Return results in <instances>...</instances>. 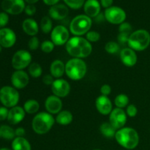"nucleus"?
<instances>
[{"label": "nucleus", "instance_id": "20e7f679", "mask_svg": "<svg viewBox=\"0 0 150 150\" xmlns=\"http://www.w3.org/2000/svg\"><path fill=\"white\" fill-rule=\"evenodd\" d=\"M86 73L87 66L82 59H70L65 64V73L71 80H81L86 76Z\"/></svg>", "mask_w": 150, "mask_h": 150}, {"label": "nucleus", "instance_id": "58836bf2", "mask_svg": "<svg viewBox=\"0 0 150 150\" xmlns=\"http://www.w3.org/2000/svg\"><path fill=\"white\" fill-rule=\"evenodd\" d=\"M126 114L130 117H136L138 114V108L133 104L128 105L127 106V109H126Z\"/></svg>", "mask_w": 150, "mask_h": 150}, {"label": "nucleus", "instance_id": "39448f33", "mask_svg": "<svg viewBox=\"0 0 150 150\" xmlns=\"http://www.w3.org/2000/svg\"><path fill=\"white\" fill-rule=\"evenodd\" d=\"M127 45L135 51L146 50L150 45V34L146 29H138L129 36Z\"/></svg>", "mask_w": 150, "mask_h": 150}, {"label": "nucleus", "instance_id": "393cba45", "mask_svg": "<svg viewBox=\"0 0 150 150\" xmlns=\"http://www.w3.org/2000/svg\"><path fill=\"white\" fill-rule=\"evenodd\" d=\"M73 114L67 110L61 111L55 119V121L61 125H68L73 121Z\"/></svg>", "mask_w": 150, "mask_h": 150}, {"label": "nucleus", "instance_id": "864d4df0", "mask_svg": "<svg viewBox=\"0 0 150 150\" xmlns=\"http://www.w3.org/2000/svg\"><path fill=\"white\" fill-rule=\"evenodd\" d=\"M94 150H101V149H94Z\"/></svg>", "mask_w": 150, "mask_h": 150}, {"label": "nucleus", "instance_id": "bb28decb", "mask_svg": "<svg viewBox=\"0 0 150 150\" xmlns=\"http://www.w3.org/2000/svg\"><path fill=\"white\" fill-rule=\"evenodd\" d=\"M16 138L15 130L10 126L3 125L0 126V139L13 140Z\"/></svg>", "mask_w": 150, "mask_h": 150}, {"label": "nucleus", "instance_id": "f257e3e1", "mask_svg": "<svg viewBox=\"0 0 150 150\" xmlns=\"http://www.w3.org/2000/svg\"><path fill=\"white\" fill-rule=\"evenodd\" d=\"M67 54L74 58H86L92 51V46L86 38L81 36H74L70 38L65 44Z\"/></svg>", "mask_w": 150, "mask_h": 150}, {"label": "nucleus", "instance_id": "7ed1b4c3", "mask_svg": "<svg viewBox=\"0 0 150 150\" xmlns=\"http://www.w3.org/2000/svg\"><path fill=\"white\" fill-rule=\"evenodd\" d=\"M55 123V119L52 114L48 112L38 113L32 119V127L35 133L38 135H43L51 130Z\"/></svg>", "mask_w": 150, "mask_h": 150}, {"label": "nucleus", "instance_id": "6ab92c4d", "mask_svg": "<svg viewBox=\"0 0 150 150\" xmlns=\"http://www.w3.org/2000/svg\"><path fill=\"white\" fill-rule=\"evenodd\" d=\"M95 106L100 114L103 115H108L112 111V103L108 97L100 95L95 100Z\"/></svg>", "mask_w": 150, "mask_h": 150}, {"label": "nucleus", "instance_id": "4468645a", "mask_svg": "<svg viewBox=\"0 0 150 150\" xmlns=\"http://www.w3.org/2000/svg\"><path fill=\"white\" fill-rule=\"evenodd\" d=\"M51 91L53 94L59 98H64L67 96L70 92V85L68 81L63 79H57L54 80L51 85Z\"/></svg>", "mask_w": 150, "mask_h": 150}, {"label": "nucleus", "instance_id": "a878e982", "mask_svg": "<svg viewBox=\"0 0 150 150\" xmlns=\"http://www.w3.org/2000/svg\"><path fill=\"white\" fill-rule=\"evenodd\" d=\"M117 129L114 128L112 125L108 122H103L100 126V131L101 134L105 138L111 139L115 137V134L117 133Z\"/></svg>", "mask_w": 150, "mask_h": 150}, {"label": "nucleus", "instance_id": "79ce46f5", "mask_svg": "<svg viewBox=\"0 0 150 150\" xmlns=\"http://www.w3.org/2000/svg\"><path fill=\"white\" fill-rule=\"evenodd\" d=\"M9 110L7 107L0 106V121H4L7 120Z\"/></svg>", "mask_w": 150, "mask_h": 150}, {"label": "nucleus", "instance_id": "a211bd4d", "mask_svg": "<svg viewBox=\"0 0 150 150\" xmlns=\"http://www.w3.org/2000/svg\"><path fill=\"white\" fill-rule=\"evenodd\" d=\"M48 14L51 18L56 21H61L68 16L69 8L65 4H57L50 7Z\"/></svg>", "mask_w": 150, "mask_h": 150}, {"label": "nucleus", "instance_id": "473e14b6", "mask_svg": "<svg viewBox=\"0 0 150 150\" xmlns=\"http://www.w3.org/2000/svg\"><path fill=\"white\" fill-rule=\"evenodd\" d=\"M66 5L73 10H79L83 6L86 0H63Z\"/></svg>", "mask_w": 150, "mask_h": 150}, {"label": "nucleus", "instance_id": "412c9836", "mask_svg": "<svg viewBox=\"0 0 150 150\" xmlns=\"http://www.w3.org/2000/svg\"><path fill=\"white\" fill-rule=\"evenodd\" d=\"M101 4L98 0H86L83 4L85 15L89 18H96L100 13Z\"/></svg>", "mask_w": 150, "mask_h": 150}, {"label": "nucleus", "instance_id": "c756f323", "mask_svg": "<svg viewBox=\"0 0 150 150\" xmlns=\"http://www.w3.org/2000/svg\"><path fill=\"white\" fill-rule=\"evenodd\" d=\"M28 71H29V74L32 78L37 79V78H39L42 75V68L38 62H32L29 66Z\"/></svg>", "mask_w": 150, "mask_h": 150}, {"label": "nucleus", "instance_id": "2eb2a0df", "mask_svg": "<svg viewBox=\"0 0 150 150\" xmlns=\"http://www.w3.org/2000/svg\"><path fill=\"white\" fill-rule=\"evenodd\" d=\"M10 80L13 87L16 89H22L29 84V77L24 70H16L12 74Z\"/></svg>", "mask_w": 150, "mask_h": 150}, {"label": "nucleus", "instance_id": "f03ea898", "mask_svg": "<svg viewBox=\"0 0 150 150\" xmlns=\"http://www.w3.org/2000/svg\"><path fill=\"white\" fill-rule=\"evenodd\" d=\"M115 139L117 143L127 149H133L139 144L138 132L132 127H122L117 130Z\"/></svg>", "mask_w": 150, "mask_h": 150}, {"label": "nucleus", "instance_id": "f8f14e48", "mask_svg": "<svg viewBox=\"0 0 150 150\" xmlns=\"http://www.w3.org/2000/svg\"><path fill=\"white\" fill-rule=\"evenodd\" d=\"M127 120V115L122 108H114L109 114V122L117 130L124 127Z\"/></svg>", "mask_w": 150, "mask_h": 150}, {"label": "nucleus", "instance_id": "e433bc0d", "mask_svg": "<svg viewBox=\"0 0 150 150\" xmlns=\"http://www.w3.org/2000/svg\"><path fill=\"white\" fill-rule=\"evenodd\" d=\"M40 46V40L36 36L32 37L28 42V47L31 51H35Z\"/></svg>", "mask_w": 150, "mask_h": 150}, {"label": "nucleus", "instance_id": "4be33fe9", "mask_svg": "<svg viewBox=\"0 0 150 150\" xmlns=\"http://www.w3.org/2000/svg\"><path fill=\"white\" fill-rule=\"evenodd\" d=\"M65 73V64L62 60L56 59L50 65V74L55 79H61Z\"/></svg>", "mask_w": 150, "mask_h": 150}, {"label": "nucleus", "instance_id": "a18cd8bd", "mask_svg": "<svg viewBox=\"0 0 150 150\" xmlns=\"http://www.w3.org/2000/svg\"><path fill=\"white\" fill-rule=\"evenodd\" d=\"M16 137H23L26 134V130L23 127H18L15 130Z\"/></svg>", "mask_w": 150, "mask_h": 150}, {"label": "nucleus", "instance_id": "0eeeda50", "mask_svg": "<svg viewBox=\"0 0 150 150\" xmlns=\"http://www.w3.org/2000/svg\"><path fill=\"white\" fill-rule=\"evenodd\" d=\"M20 100V95L13 86H4L0 89V102L3 106L7 108H13L18 105Z\"/></svg>", "mask_w": 150, "mask_h": 150}, {"label": "nucleus", "instance_id": "4c0bfd02", "mask_svg": "<svg viewBox=\"0 0 150 150\" xmlns=\"http://www.w3.org/2000/svg\"><path fill=\"white\" fill-rule=\"evenodd\" d=\"M9 20V15L5 12H0V29L4 28L8 23Z\"/></svg>", "mask_w": 150, "mask_h": 150}, {"label": "nucleus", "instance_id": "3c124183", "mask_svg": "<svg viewBox=\"0 0 150 150\" xmlns=\"http://www.w3.org/2000/svg\"><path fill=\"white\" fill-rule=\"evenodd\" d=\"M0 150H13V149H9V148H7V147H4V148H1Z\"/></svg>", "mask_w": 150, "mask_h": 150}, {"label": "nucleus", "instance_id": "de8ad7c7", "mask_svg": "<svg viewBox=\"0 0 150 150\" xmlns=\"http://www.w3.org/2000/svg\"><path fill=\"white\" fill-rule=\"evenodd\" d=\"M43 1V2L45 3L46 5H48V6H54L55 5V4H58L59 1H60V0H42Z\"/></svg>", "mask_w": 150, "mask_h": 150}, {"label": "nucleus", "instance_id": "b1692460", "mask_svg": "<svg viewBox=\"0 0 150 150\" xmlns=\"http://www.w3.org/2000/svg\"><path fill=\"white\" fill-rule=\"evenodd\" d=\"M13 150H32L30 143L24 137H16L11 144Z\"/></svg>", "mask_w": 150, "mask_h": 150}, {"label": "nucleus", "instance_id": "dca6fc26", "mask_svg": "<svg viewBox=\"0 0 150 150\" xmlns=\"http://www.w3.org/2000/svg\"><path fill=\"white\" fill-rule=\"evenodd\" d=\"M62 101L56 95H50L45 101V108L51 114H58L62 109Z\"/></svg>", "mask_w": 150, "mask_h": 150}, {"label": "nucleus", "instance_id": "5701e85b", "mask_svg": "<svg viewBox=\"0 0 150 150\" xmlns=\"http://www.w3.org/2000/svg\"><path fill=\"white\" fill-rule=\"evenodd\" d=\"M22 29L26 35L34 37L39 32V25L33 18H26L22 23Z\"/></svg>", "mask_w": 150, "mask_h": 150}, {"label": "nucleus", "instance_id": "a19ab883", "mask_svg": "<svg viewBox=\"0 0 150 150\" xmlns=\"http://www.w3.org/2000/svg\"><path fill=\"white\" fill-rule=\"evenodd\" d=\"M24 12L27 16H32L36 13V7L34 4H28L25 7Z\"/></svg>", "mask_w": 150, "mask_h": 150}, {"label": "nucleus", "instance_id": "603ef678", "mask_svg": "<svg viewBox=\"0 0 150 150\" xmlns=\"http://www.w3.org/2000/svg\"><path fill=\"white\" fill-rule=\"evenodd\" d=\"M1 50H2V47H1V45H0V53L1 52Z\"/></svg>", "mask_w": 150, "mask_h": 150}, {"label": "nucleus", "instance_id": "cd10ccee", "mask_svg": "<svg viewBox=\"0 0 150 150\" xmlns=\"http://www.w3.org/2000/svg\"><path fill=\"white\" fill-rule=\"evenodd\" d=\"M23 109L29 114H33L38 112L40 109V104L36 100L29 99L24 103Z\"/></svg>", "mask_w": 150, "mask_h": 150}, {"label": "nucleus", "instance_id": "6e6552de", "mask_svg": "<svg viewBox=\"0 0 150 150\" xmlns=\"http://www.w3.org/2000/svg\"><path fill=\"white\" fill-rule=\"evenodd\" d=\"M32 63V55L26 50H18L13 54L11 64L16 70L26 68Z\"/></svg>", "mask_w": 150, "mask_h": 150}, {"label": "nucleus", "instance_id": "7c9ffc66", "mask_svg": "<svg viewBox=\"0 0 150 150\" xmlns=\"http://www.w3.org/2000/svg\"><path fill=\"white\" fill-rule=\"evenodd\" d=\"M129 98L125 94H120L114 99V104L119 108H125L128 105Z\"/></svg>", "mask_w": 150, "mask_h": 150}, {"label": "nucleus", "instance_id": "9d476101", "mask_svg": "<svg viewBox=\"0 0 150 150\" xmlns=\"http://www.w3.org/2000/svg\"><path fill=\"white\" fill-rule=\"evenodd\" d=\"M70 39V32L63 25H58L51 32V40L57 46H61L67 42Z\"/></svg>", "mask_w": 150, "mask_h": 150}, {"label": "nucleus", "instance_id": "c9c22d12", "mask_svg": "<svg viewBox=\"0 0 150 150\" xmlns=\"http://www.w3.org/2000/svg\"><path fill=\"white\" fill-rule=\"evenodd\" d=\"M119 32L130 35L133 32V26L128 22H123L119 26Z\"/></svg>", "mask_w": 150, "mask_h": 150}, {"label": "nucleus", "instance_id": "ea45409f", "mask_svg": "<svg viewBox=\"0 0 150 150\" xmlns=\"http://www.w3.org/2000/svg\"><path fill=\"white\" fill-rule=\"evenodd\" d=\"M130 35H127L125 33H119L118 36H117V39H118V42L121 45H126L128 42V39Z\"/></svg>", "mask_w": 150, "mask_h": 150}, {"label": "nucleus", "instance_id": "49530a36", "mask_svg": "<svg viewBox=\"0 0 150 150\" xmlns=\"http://www.w3.org/2000/svg\"><path fill=\"white\" fill-rule=\"evenodd\" d=\"M114 0H100V4L103 7L107 9L112 6Z\"/></svg>", "mask_w": 150, "mask_h": 150}, {"label": "nucleus", "instance_id": "423d86ee", "mask_svg": "<svg viewBox=\"0 0 150 150\" xmlns=\"http://www.w3.org/2000/svg\"><path fill=\"white\" fill-rule=\"evenodd\" d=\"M92 25V20L86 15H79L72 19L70 23V32L74 36L86 35L90 31Z\"/></svg>", "mask_w": 150, "mask_h": 150}, {"label": "nucleus", "instance_id": "f704fd0d", "mask_svg": "<svg viewBox=\"0 0 150 150\" xmlns=\"http://www.w3.org/2000/svg\"><path fill=\"white\" fill-rule=\"evenodd\" d=\"M100 38V35L96 31H89L86 34V39L89 42H96Z\"/></svg>", "mask_w": 150, "mask_h": 150}, {"label": "nucleus", "instance_id": "ddd939ff", "mask_svg": "<svg viewBox=\"0 0 150 150\" xmlns=\"http://www.w3.org/2000/svg\"><path fill=\"white\" fill-rule=\"evenodd\" d=\"M17 37L10 28L4 27L0 29V45L2 48H12L16 44Z\"/></svg>", "mask_w": 150, "mask_h": 150}, {"label": "nucleus", "instance_id": "09e8293b", "mask_svg": "<svg viewBox=\"0 0 150 150\" xmlns=\"http://www.w3.org/2000/svg\"><path fill=\"white\" fill-rule=\"evenodd\" d=\"M105 15L103 14V13H100V14L98 15L96 18H95V20H96V21H98V22L103 21L105 20Z\"/></svg>", "mask_w": 150, "mask_h": 150}, {"label": "nucleus", "instance_id": "1a4fd4ad", "mask_svg": "<svg viewBox=\"0 0 150 150\" xmlns=\"http://www.w3.org/2000/svg\"><path fill=\"white\" fill-rule=\"evenodd\" d=\"M105 20L111 24L120 25L125 22L126 19L125 11L122 8L117 6H111L105 9Z\"/></svg>", "mask_w": 150, "mask_h": 150}, {"label": "nucleus", "instance_id": "2f4dec72", "mask_svg": "<svg viewBox=\"0 0 150 150\" xmlns=\"http://www.w3.org/2000/svg\"><path fill=\"white\" fill-rule=\"evenodd\" d=\"M120 45L114 41H109L105 45V50L108 54H115L120 51Z\"/></svg>", "mask_w": 150, "mask_h": 150}, {"label": "nucleus", "instance_id": "aec40b11", "mask_svg": "<svg viewBox=\"0 0 150 150\" xmlns=\"http://www.w3.org/2000/svg\"><path fill=\"white\" fill-rule=\"evenodd\" d=\"M25 115H26V112H25L23 108L16 105L9 110L7 120L10 124L15 125H18L21 122L23 121Z\"/></svg>", "mask_w": 150, "mask_h": 150}, {"label": "nucleus", "instance_id": "f3484780", "mask_svg": "<svg viewBox=\"0 0 150 150\" xmlns=\"http://www.w3.org/2000/svg\"><path fill=\"white\" fill-rule=\"evenodd\" d=\"M120 57L123 64L129 67L136 65L138 61V57L136 51L130 47L122 48L120 52Z\"/></svg>", "mask_w": 150, "mask_h": 150}, {"label": "nucleus", "instance_id": "c03bdc74", "mask_svg": "<svg viewBox=\"0 0 150 150\" xmlns=\"http://www.w3.org/2000/svg\"><path fill=\"white\" fill-rule=\"evenodd\" d=\"M42 82L44 84L48 85V86H51L52 83H54V77L51 74H46L42 77Z\"/></svg>", "mask_w": 150, "mask_h": 150}, {"label": "nucleus", "instance_id": "8fccbe9b", "mask_svg": "<svg viewBox=\"0 0 150 150\" xmlns=\"http://www.w3.org/2000/svg\"><path fill=\"white\" fill-rule=\"evenodd\" d=\"M25 2L28 3V4H35V3L38 2L39 0H24Z\"/></svg>", "mask_w": 150, "mask_h": 150}, {"label": "nucleus", "instance_id": "37998d69", "mask_svg": "<svg viewBox=\"0 0 150 150\" xmlns=\"http://www.w3.org/2000/svg\"><path fill=\"white\" fill-rule=\"evenodd\" d=\"M111 87L110 85L108 84H103L100 87V93L102 95H104V96H107L111 94Z\"/></svg>", "mask_w": 150, "mask_h": 150}, {"label": "nucleus", "instance_id": "c85d7f7f", "mask_svg": "<svg viewBox=\"0 0 150 150\" xmlns=\"http://www.w3.org/2000/svg\"><path fill=\"white\" fill-rule=\"evenodd\" d=\"M52 21L50 17L44 16L40 21V29L45 34H48L52 31Z\"/></svg>", "mask_w": 150, "mask_h": 150}, {"label": "nucleus", "instance_id": "9b49d317", "mask_svg": "<svg viewBox=\"0 0 150 150\" xmlns=\"http://www.w3.org/2000/svg\"><path fill=\"white\" fill-rule=\"evenodd\" d=\"M26 4L24 0H3L1 3V7L3 11L13 16L23 13Z\"/></svg>", "mask_w": 150, "mask_h": 150}, {"label": "nucleus", "instance_id": "72a5a7b5", "mask_svg": "<svg viewBox=\"0 0 150 150\" xmlns=\"http://www.w3.org/2000/svg\"><path fill=\"white\" fill-rule=\"evenodd\" d=\"M55 45L53 43L51 40H45L41 43L40 48L42 51L45 54H50L52 52L54 49Z\"/></svg>", "mask_w": 150, "mask_h": 150}]
</instances>
